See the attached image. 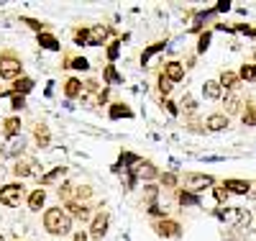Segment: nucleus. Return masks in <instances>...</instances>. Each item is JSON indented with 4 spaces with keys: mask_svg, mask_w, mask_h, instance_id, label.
Wrapping results in <instances>:
<instances>
[{
    "mask_svg": "<svg viewBox=\"0 0 256 241\" xmlns=\"http://www.w3.org/2000/svg\"><path fill=\"white\" fill-rule=\"evenodd\" d=\"M44 226H46L49 233L64 236V233H70V228H72V218L67 213H62V208H49L44 213Z\"/></svg>",
    "mask_w": 256,
    "mask_h": 241,
    "instance_id": "f257e3e1",
    "label": "nucleus"
},
{
    "mask_svg": "<svg viewBox=\"0 0 256 241\" xmlns=\"http://www.w3.org/2000/svg\"><path fill=\"white\" fill-rule=\"evenodd\" d=\"M216 215L220 221H230L236 228H248L251 223V213L246 208H230V210H216Z\"/></svg>",
    "mask_w": 256,
    "mask_h": 241,
    "instance_id": "f03ea898",
    "label": "nucleus"
},
{
    "mask_svg": "<svg viewBox=\"0 0 256 241\" xmlns=\"http://www.w3.org/2000/svg\"><path fill=\"white\" fill-rule=\"evenodd\" d=\"M184 185H187V192L198 195V192H202V190L216 185V177H212V174H195V172H190V174H184Z\"/></svg>",
    "mask_w": 256,
    "mask_h": 241,
    "instance_id": "7ed1b4c3",
    "label": "nucleus"
},
{
    "mask_svg": "<svg viewBox=\"0 0 256 241\" xmlns=\"http://www.w3.org/2000/svg\"><path fill=\"white\" fill-rule=\"evenodd\" d=\"M20 198H24V185L18 182H10L6 187H0V203L8 205V208H16L20 203Z\"/></svg>",
    "mask_w": 256,
    "mask_h": 241,
    "instance_id": "20e7f679",
    "label": "nucleus"
},
{
    "mask_svg": "<svg viewBox=\"0 0 256 241\" xmlns=\"http://www.w3.org/2000/svg\"><path fill=\"white\" fill-rule=\"evenodd\" d=\"M20 75V62L13 59V57H6V59H0V77L3 80H18Z\"/></svg>",
    "mask_w": 256,
    "mask_h": 241,
    "instance_id": "39448f33",
    "label": "nucleus"
},
{
    "mask_svg": "<svg viewBox=\"0 0 256 241\" xmlns=\"http://www.w3.org/2000/svg\"><path fill=\"white\" fill-rule=\"evenodd\" d=\"M164 77H166V80H172V82H180V80L184 77V64L177 62V59L166 62V64H164Z\"/></svg>",
    "mask_w": 256,
    "mask_h": 241,
    "instance_id": "423d86ee",
    "label": "nucleus"
},
{
    "mask_svg": "<svg viewBox=\"0 0 256 241\" xmlns=\"http://www.w3.org/2000/svg\"><path fill=\"white\" fill-rule=\"evenodd\" d=\"M108 34H110L108 26H102V24L92 26V29L88 31V47H98V44H102L105 39H108Z\"/></svg>",
    "mask_w": 256,
    "mask_h": 241,
    "instance_id": "0eeeda50",
    "label": "nucleus"
},
{
    "mask_svg": "<svg viewBox=\"0 0 256 241\" xmlns=\"http://www.w3.org/2000/svg\"><path fill=\"white\" fill-rule=\"evenodd\" d=\"M131 174H134V177H136V174H141V177H146V180H154L156 174H159V169L152 162H136L131 167Z\"/></svg>",
    "mask_w": 256,
    "mask_h": 241,
    "instance_id": "6e6552de",
    "label": "nucleus"
},
{
    "mask_svg": "<svg viewBox=\"0 0 256 241\" xmlns=\"http://www.w3.org/2000/svg\"><path fill=\"white\" fill-rule=\"evenodd\" d=\"M36 159H31V157H24V159H18L16 162V167H13V172L18 174V177H28V174H34L36 172Z\"/></svg>",
    "mask_w": 256,
    "mask_h": 241,
    "instance_id": "1a4fd4ad",
    "label": "nucleus"
},
{
    "mask_svg": "<svg viewBox=\"0 0 256 241\" xmlns=\"http://www.w3.org/2000/svg\"><path fill=\"white\" fill-rule=\"evenodd\" d=\"M223 187H226L228 192H236V195H248L251 182H248V180H226Z\"/></svg>",
    "mask_w": 256,
    "mask_h": 241,
    "instance_id": "9d476101",
    "label": "nucleus"
},
{
    "mask_svg": "<svg viewBox=\"0 0 256 241\" xmlns=\"http://www.w3.org/2000/svg\"><path fill=\"white\" fill-rule=\"evenodd\" d=\"M218 82H220V87H226V90H238V87H241V77L236 72H228V70L220 75Z\"/></svg>",
    "mask_w": 256,
    "mask_h": 241,
    "instance_id": "9b49d317",
    "label": "nucleus"
},
{
    "mask_svg": "<svg viewBox=\"0 0 256 241\" xmlns=\"http://www.w3.org/2000/svg\"><path fill=\"white\" fill-rule=\"evenodd\" d=\"M154 228H156L159 236H180V223L177 221H166V218H164V221L156 223Z\"/></svg>",
    "mask_w": 256,
    "mask_h": 241,
    "instance_id": "f8f14e48",
    "label": "nucleus"
},
{
    "mask_svg": "<svg viewBox=\"0 0 256 241\" xmlns=\"http://www.w3.org/2000/svg\"><path fill=\"white\" fill-rule=\"evenodd\" d=\"M202 93H205L208 100H218V98L223 95V87H220L218 80H208V82L202 85Z\"/></svg>",
    "mask_w": 256,
    "mask_h": 241,
    "instance_id": "ddd939ff",
    "label": "nucleus"
},
{
    "mask_svg": "<svg viewBox=\"0 0 256 241\" xmlns=\"http://www.w3.org/2000/svg\"><path fill=\"white\" fill-rule=\"evenodd\" d=\"M205 126H208V131H223V128L228 126V116H223V113H212V116H208Z\"/></svg>",
    "mask_w": 256,
    "mask_h": 241,
    "instance_id": "4468645a",
    "label": "nucleus"
},
{
    "mask_svg": "<svg viewBox=\"0 0 256 241\" xmlns=\"http://www.w3.org/2000/svg\"><path fill=\"white\" fill-rule=\"evenodd\" d=\"M67 215H74V218H90V208L84 205V203L70 200V203H67Z\"/></svg>",
    "mask_w": 256,
    "mask_h": 241,
    "instance_id": "2eb2a0df",
    "label": "nucleus"
},
{
    "mask_svg": "<svg viewBox=\"0 0 256 241\" xmlns=\"http://www.w3.org/2000/svg\"><path fill=\"white\" fill-rule=\"evenodd\" d=\"M64 174H67V167H54L52 172H46V174H41V185H54L56 180H62Z\"/></svg>",
    "mask_w": 256,
    "mask_h": 241,
    "instance_id": "dca6fc26",
    "label": "nucleus"
},
{
    "mask_svg": "<svg viewBox=\"0 0 256 241\" xmlns=\"http://www.w3.org/2000/svg\"><path fill=\"white\" fill-rule=\"evenodd\" d=\"M38 44H41V47H44V49H49V52H59L62 49V44H59V39L56 36H52V34H38Z\"/></svg>",
    "mask_w": 256,
    "mask_h": 241,
    "instance_id": "f3484780",
    "label": "nucleus"
},
{
    "mask_svg": "<svg viewBox=\"0 0 256 241\" xmlns=\"http://www.w3.org/2000/svg\"><path fill=\"white\" fill-rule=\"evenodd\" d=\"M134 116V111L128 105H123V103H113L110 105V118L113 121H118V118H131Z\"/></svg>",
    "mask_w": 256,
    "mask_h": 241,
    "instance_id": "a211bd4d",
    "label": "nucleus"
},
{
    "mask_svg": "<svg viewBox=\"0 0 256 241\" xmlns=\"http://www.w3.org/2000/svg\"><path fill=\"white\" fill-rule=\"evenodd\" d=\"M20 134V121L18 118H8L6 123H3V136L6 139H16Z\"/></svg>",
    "mask_w": 256,
    "mask_h": 241,
    "instance_id": "6ab92c4d",
    "label": "nucleus"
},
{
    "mask_svg": "<svg viewBox=\"0 0 256 241\" xmlns=\"http://www.w3.org/2000/svg\"><path fill=\"white\" fill-rule=\"evenodd\" d=\"M44 200H46V192H44V187H38V190H34V192H31V198H28V208H31V210H41Z\"/></svg>",
    "mask_w": 256,
    "mask_h": 241,
    "instance_id": "aec40b11",
    "label": "nucleus"
},
{
    "mask_svg": "<svg viewBox=\"0 0 256 241\" xmlns=\"http://www.w3.org/2000/svg\"><path fill=\"white\" fill-rule=\"evenodd\" d=\"M34 136H36V144H38L41 149H44V146H49V141H52V136H49V128H46L44 123H38V126H36Z\"/></svg>",
    "mask_w": 256,
    "mask_h": 241,
    "instance_id": "412c9836",
    "label": "nucleus"
},
{
    "mask_svg": "<svg viewBox=\"0 0 256 241\" xmlns=\"http://www.w3.org/2000/svg\"><path fill=\"white\" fill-rule=\"evenodd\" d=\"M105 231H108V213H100V215H95V221H92V233L102 236Z\"/></svg>",
    "mask_w": 256,
    "mask_h": 241,
    "instance_id": "4be33fe9",
    "label": "nucleus"
},
{
    "mask_svg": "<svg viewBox=\"0 0 256 241\" xmlns=\"http://www.w3.org/2000/svg\"><path fill=\"white\" fill-rule=\"evenodd\" d=\"M64 93H67V98H77V95H82V82H80L77 77H70L67 85H64Z\"/></svg>",
    "mask_w": 256,
    "mask_h": 241,
    "instance_id": "5701e85b",
    "label": "nucleus"
},
{
    "mask_svg": "<svg viewBox=\"0 0 256 241\" xmlns=\"http://www.w3.org/2000/svg\"><path fill=\"white\" fill-rule=\"evenodd\" d=\"M177 200H180L182 205L200 208V198H198V195H192V192H187V190H180V192H177Z\"/></svg>",
    "mask_w": 256,
    "mask_h": 241,
    "instance_id": "b1692460",
    "label": "nucleus"
},
{
    "mask_svg": "<svg viewBox=\"0 0 256 241\" xmlns=\"http://www.w3.org/2000/svg\"><path fill=\"white\" fill-rule=\"evenodd\" d=\"M28 90H34V80H28V77H18V80H16V85H13V93L26 95Z\"/></svg>",
    "mask_w": 256,
    "mask_h": 241,
    "instance_id": "393cba45",
    "label": "nucleus"
},
{
    "mask_svg": "<svg viewBox=\"0 0 256 241\" xmlns=\"http://www.w3.org/2000/svg\"><path fill=\"white\" fill-rule=\"evenodd\" d=\"M164 47H166V44L164 41H156V44H152V47H148V49H144V54H141V64H146L148 59H152L154 54H159V52H164Z\"/></svg>",
    "mask_w": 256,
    "mask_h": 241,
    "instance_id": "a878e982",
    "label": "nucleus"
},
{
    "mask_svg": "<svg viewBox=\"0 0 256 241\" xmlns=\"http://www.w3.org/2000/svg\"><path fill=\"white\" fill-rule=\"evenodd\" d=\"M144 198H146L148 208H152V205H156V198H159V187H156V185H146V187H144Z\"/></svg>",
    "mask_w": 256,
    "mask_h": 241,
    "instance_id": "bb28decb",
    "label": "nucleus"
},
{
    "mask_svg": "<svg viewBox=\"0 0 256 241\" xmlns=\"http://www.w3.org/2000/svg\"><path fill=\"white\" fill-rule=\"evenodd\" d=\"M238 77L246 80V82H256V64H244L241 72H238Z\"/></svg>",
    "mask_w": 256,
    "mask_h": 241,
    "instance_id": "cd10ccee",
    "label": "nucleus"
},
{
    "mask_svg": "<svg viewBox=\"0 0 256 241\" xmlns=\"http://www.w3.org/2000/svg\"><path fill=\"white\" fill-rule=\"evenodd\" d=\"M244 126H256V105H246V111L241 113Z\"/></svg>",
    "mask_w": 256,
    "mask_h": 241,
    "instance_id": "c85d7f7f",
    "label": "nucleus"
},
{
    "mask_svg": "<svg viewBox=\"0 0 256 241\" xmlns=\"http://www.w3.org/2000/svg\"><path fill=\"white\" fill-rule=\"evenodd\" d=\"M105 80H108L110 85H123V77L116 72V67H113V64H108V67H105Z\"/></svg>",
    "mask_w": 256,
    "mask_h": 241,
    "instance_id": "c756f323",
    "label": "nucleus"
},
{
    "mask_svg": "<svg viewBox=\"0 0 256 241\" xmlns=\"http://www.w3.org/2000/svg\"><path fill=\"white\" fill-rule=\"evenodd\" d=\"M238 108H241V98L238 95H228L226 98V111L228 113H238Z\"/></svg>",
    "mask_w": 256,
    "mask_h": 241,
    "instance_id": "7c9ffc66",
    "label": "nucleus"
},
{
    "mask_svg": "<svg viewBox=\"0 0 256 241\" xmlns=\"http://www.w3.org/2000/svg\"><path fill=\"white\" fill-rule=\"evenodd\" d=\"M24 149H26V139H24V136H16V139H10L8 154H18V151H24Z\"/></svg>",
    "mask_w": 256,
    "mask_h": 241,
    "instance_id": "2f4dec72",
    "label": "nucleus"
},
{
    "mask_svg": "<svg viewBox=\"0 0 256 241\" xmlns=\"http://www.w3.org/2000/svg\"><path fill=\"white\" fill-rule=\"evenodd\" d=\"M172 87H174L172 80H166L164 75L159 77V93H162V95H169V93H172Z\"/></svg>",
    "mask_w": 256,
    "mask_h": 241,
    "instance_id": "473e14b6",
    "label": "nucleus"
},
{
    "mask_svg": "<svg viewBox=\"0 0 256 241\" xmlns=\"http://www.w3.org/2000/svg\"><path fill=\"white\" fill-rule=\"evenodd\" d=\"M26 105V98L24 95H18V93H10V108L13 111H20V108Z\"/></svg>",
    "mask_w": 256,
    "mask_h": 241,
    "instance_id": "72a5a7b5",
    "label": "nucleus"
},
{
    "mask_svg": "<svg viewBox=\"0 0 256 241\" xmlns=\"http://www.w3.org/2000/svg\"><path fill=\"white\" fill-rule=\"evenodd\" d=\"M210 39H212V36H210V31H202V34H200V41H198V52H200V54L210 47Z\"/></svg>",
    "mask_w": 256,
    "mask_h": 241,
    "instance_id": "f704fd0d",
    "label": "nucleus"
},
{
    "mask_svg": "<svg viewBox=\"0 0 256 241\" xmlns=\"http://www.w3.org/2000/svg\"><path fill=\"white\" fill-rule=\"evenodd\" d=\"M212 195H216V200H218V203H226L230 192H228V190H226V187L220 185V187H212Z\"/></svg>",
    "mask_w": 256,
    "mask_h": 241,
    "instance_id": "c9c22d12",
    "label": "nucleus"
},
{
    "mask_svg": "<svg viewBox=\"0 0 256 241\" xmlns=\"http://www.w3.org/2000/svg\"><path fill=\"white\" fill-rule=\"evenodd\" d=\"M70 67H74V70H88V67H90V62L84 59V57H74V59L70 62Z\"/></svg>",
    "mask_w": 256,
    "mask_h": 241,
    "instance_id": "e433bc0d",
    "label": "nucleus"
},
{
    "mask_svg": "<svg viewBox=\"0 0 256 241\" xmlns=\"http://www.w3.org/2000/svg\"><path fill=\"white\" fill-rule=\"evenodd\" d=\"M162 185L174 187V185H177V174H174V172H164V174H162Z\"/></svg>",
    "mask_w": 256,
    "mask_h": 241,
    "instance_id": "4c0bfd02",
    "label": "nucleus"
},
{
    "mask_svg": "<svg viewBox=\"0 0 256 241\" xmlns=\"http://www.w3.org/2000/svg\"><path fill=\"white\" fill-rule=\"evenodd\" d=\"M182 105H184V111H187V113L198 111V100H195V98H190V95H184V98H182Z\"/></svg>",
    "mask_w": 256,
    "mask_h": 241,
    "instance_id": "58836bf2",
    "label": "nucleus"
},
{
    "mask_svg": "<svg viewBox=\"0 0 256 241\" xmlns=\"http://www.w3.org/2000/svg\"><path fill=\"white\" fill-rule=\"evenodd\" d=\"M72 195H74V190H72V185H62V187H59V198H64V200H70V198H72Z\"/></svg>",
    "mask_w": 256,
    "mask_h": 241,
    "instance_id": "ea45409f",
    "label": "nucleus"
},
{
    "mask_svg": "<svg viewBox=\"0 0 256 241\" xmlns=\"http://www.w3.org/2000/svg\"><path fill=\"white\" fill-rule=\"evenodd\" d=\"M24 24H28L34 31H38V34H44V24L41 21H34V18H24Z\"/></svg>",
    "mask_w": 256,
    "mask_h": 241,
    "instance_id": "a19ab883",
    "label": "nucleus"
},
{
    "mask_svg": "<svg viewBox=\"0 0 256 241\" xmlns=\"http://www.w3.org/2000/svg\"><path fill=\"white\" fill-rule=\"evenodd\" d=\"M74 44H88V29H77L74 31Z\"/></svg>",
    "mask_w": 256,
    "mask_h": 241,
    "instance_id": "79ce46f5",
    "label": "nucleus"
},
{
    "mask_svg": "<svg viewBox=\"0 0 256 241\" xmlns=\"http://www.w3.org/2000/svg\"><path fill=\"white\" fill-rule=\"evenodd\" d=\"M118 54H120V44H113L108 49V59H118Z\"/></svg>",
    "mask_w": 256,
    "mask_h": 241,
    "instance_id": "37998d69",
    "label": "nucleus"
},
{
    "mask_svg": "<svg viewBox=\"0 0 256 241\" xmlns=\"http://www.w3.org/2000/svg\"><path fill=\"white\" fill-rule=\"evenodd\" d=\"M226 11H230V3L228 0H220V3L216 6V13H226Z\"/></svg>",
    "mask_w": 256,
    "mask_h": 241,
    "instance_id": "c03bdc74",
    "label": "nucleus"
},
{
    "mask_svg": "<svg viewBox=\"0 0 256 241\" xmlns=\"http://www.w3.org/2000/svg\"><path fill=\"white\" fill-rule=\"evenodd\" d=\"M164 105H166V111L172 113V116H177L180 111H177V103H172V100H164Z\"/></svg>",
    "mask_w": 256,
    "mask_h": 241,
    "instance_id": "a18cd8bd",
    "label": "nucleus"
},
{
    "mask_svg": "<svg viewBox=\"0 0 256 241\" xmlns=\"http://www.w3.org/2000/svg\"><path fill=\"white\" fill-rule=\"evenodd\" d=\"M90 192H92L90 187H77V195H80V198H88Z\"/></svg>",
    "mask_w": 256,
    "mask_h": 241,
    "instance_id": "49530a36",
    "label": "nucleus"
},
{
    "mask_svg": "<svg viewBox=\"0 0 256 241\" xmlns=\"http://www.w3.org/2000/svg\"><path fill=\"white\" fill-rule=\"evenodd\" d=\"M148 213H152V215H166V213H164L159 205H152V208H148Z\"/></svg>",
    "mask_w": 256,
    "mask_h": 241,
    "instance_id": "de8ad7c7",
    "label": "nucleus"
},
{
    "mask_svg": "<svg viewBox=\"0 0 256 241\" xmlns=\"http://www.w3.org/2000/svg\"><path fill=\"white\" fill-rule=\"evenodd\" d=\"M74 241H88V233H74Z\"/></svg>",
    "mask_w": 256,
    "mask_h": 241,
    "instance_id": "09e8293b",
    "label": "nucleus"
},
{
    "mask_svg": "<svg viewBox=\"0 0 256 241\" xmlns=\"http://www.w3.org/2000/svg\"><path fill=\"white\" fill-rule=\"evenodd\" d=\"M0 241H6V238H3V236H0Z\"/></svg>",
    "mask_w": 256,
    "mask_h": 241,
    "instance_id": "8fccbe9b",
    "label": "nucleus"
}]
</instances>
